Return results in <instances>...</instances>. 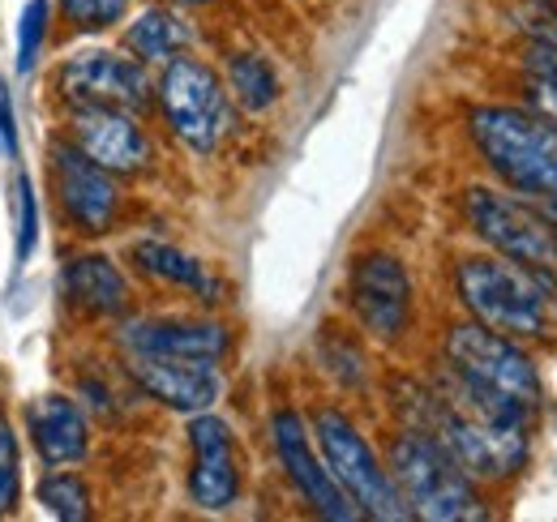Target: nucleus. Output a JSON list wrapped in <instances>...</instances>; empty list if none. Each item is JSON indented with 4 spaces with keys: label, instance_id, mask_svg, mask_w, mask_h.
Masks as SVG:
<instances>
[{
    "label": "nucleus",
    "instance_id": "nucleus-1",
    "mask_svg": "<svg viewBox=\"0 0 557 522\" xmlns=\"http://www.w3.org/2000/svg\"><path fill=\"white\" fill-rule=\"evenodd\" d=\"M455 296L472 322L497 330L515 343H541L554 334L557 300L549 274L510 258H463L455 265Z\"/></svg>",
    "mask_w": 557,
    "mask_h": 522
},
{
    "label": "nucleus",
    "instance_id": "nucleus-2",
    "mask_svg": "<svg viewBox=\"0 0 557 522\" xmlns=\"http://www.w3.org/2000/svg\"><path fill=\"white\" fill-rule=\"evenodd\" d=\"M468 133L485 167L510 194L549 197L557 194V121L536 108L481 103L468 116Z\"/></svg>",
    "mask_w": 557,
    "mask_h": 522
},
{
    "label": "nucleus",
    "instance_id": "nucleus-3",
    "mask_svg": "<svg viewBox=\"0 0 557 522\" xmlns=\"http://www.w3.org/2000/svg\"><path fill=\"white\" fill-rule=\"evenodd\" d=\"M386 471L399 484V493H404V501H408V510L417 519H429V522L488 519L485 501L476 493V480L424 428H404V433L391 437Z\"/></svg>",
    "mask_w": 557,
    "mask_h": 522
},
{
    "label": "nucleus",
    "instance_id": "nucleus-4",
    "mask_svg": "<svg viewBox=\"0 0 557 522\" xmlns=\"http://www.w3.org/2000/svg\"><path fill=\"white\" fill-rule=\"evenodd\" d=\"M313 442L322 450V462L331 467V475L339 480V488L351 497V506L369 519L404 522L412 519L399 484L391 480L386 462L373 455V446L364 442V433L351 424L344 411L335 407H318L313 411Z\"/></svg>",
    "mask_w": 557,
    "mask_h": 522
},
{
    "label": "nucleus",
    "instance_id": "nucleus-5",
    "mask_svg": "<svg viewBox=\"0 0 557 522\" xmlns=\"http://www.w3.org/2000/svg\"><path fill=\"white\" fill-rule=\"evenodd\" d=\"M442 356H446V369H455L459 377H468L481 390L519 402L523 411H536L541 398H545V386H541V373H536L532 356L515 338L481 326L472 318L446 330Z\"/></svg>",
    "mask_w": 557,
    "mask_h": 522
},
{
    "label": "nucleus",
    "instance_id": "nucleus-6",
    "mask_svg": "<svg viewBox=\"0 0 557 522\" xmlns=\"http://www.w3.org/2000/svg\"><path fill=\"white\" fill-rule=\"evenodd\" d=\"M154 90H159V108H163L168 129L194 154L219 150V141L232 133V95L207 61H198L189 52L172 57L159 73Z\"/></svg>",
    "mask_w": 557,
    "mask_h": 522
},
{
    "label": "nucleus",
    "instance_id": "nucleus-7",
    "mask_svg": "<svg viewBox=\"0 0 557 522\" xmlns=\"http://www.w3.org/2000/svg\"><path fill=\"white\" fill-rule=\"evenodd\" d=\"M463 214L497 258H510L541 274H557V232L528 197L472 185L463 194Z\"/></svg>",
    "mask_w": 557,
    "mask_h": 522
},
{
    "label": "nucleus",
    "instance_id": "nucleus-8",
    "mask_svg": "<svg viewBox=\"0 0 557 522\" xmlns=\"http://www.w3.org/2000/svg\"><path fill=\"white\" fill-rule=\"evenodd\" d=\"M48 172H52L61 219L77 236H108L116 227V214H121L116 176L103 172L95 159H86L70 137L48 146Z\"/></svg>",
    "mask_w": 557,
    "mask_h": 522
},
{
    "label": "nucleus",
    "instance_id": "nucleus-9",
    "mask_svg": "<svg viewBox=\"0 0 557 522\" xmlns=\"http://www.w3.org/2000/svg\"><path fill=\"white\" fill-rule=\"evenodd\" d=\"M61 99L73 108H121V112H146L154 99V82L141 61L121 57V52H77L65 61L61 77Z\"/></svg>",
    "mask_w": 557,
    "mask_h": 522
},
{
    "label": "nucleus",
    "instance_id": "nucleus-10",
    "mask_svg": "<svg viewBox=\"0 0 557 522\" xmlns=\"http://www.w3.org/2000/svg\"><path fill=\"white\" fill-rule=\"evenodd\" d=\"M351 313L377 343H399L412 326V278L391 253H369L351 265Z\"/></svg>",
    "mask_w": 557,
    "mask_h": 522
},
{
    "label": "nucleus",
    "instance_id": "nucleus-11",
    "mask_svg": "<svg viewBox=\"0 0 557 522\" xmlns=\"http://www.w3.org/2000/svg\"><path fill=\"white\" fill-rule=\"evenodd\" d=\"M271 437H275V455L287 471V480L296 484V493L322 514V519L351 522L360 519V510L351 506V497L339 488V480L331 475V467L313 450V433L305 428V420L292 407H278L271 415Z\"/></svg>",
    "mask_w": 557,
    "mask_h": 522
},
{
    "label": "nucleus",
    "instance_id": "nucleus-12",
    "mask_svg": "<svg viewBox=\"0 0 557 522\" xmlns=\"http://www.w3.org/2000/svg\"><path fill=\"white\" fill-rule=\"evenodd\" d=\"M70 141L112 176H141L154 163V141L141 129L138 112L121 108H73Z\"/></svg>",
    "mask_w": 557,
    "mask_h": 522
},
{
    "label": "nucleus",
    "instance_id": "nucleus-13",
    "mask_svg": "<svg viewBox=\"0 0 557 522\" xmlns=\"http://www.w3.org/2000/svg\"><path fill=\"white\" fill-rule=\"evenodd\" d=\"M189 446H194V467H189V497L202 510H227L240 497V462H236V437L232 424L198 411L189 420Z\"/></svg>",
    "mask_w": 557,
    "mask_h": 522
},
{
    "label": "nucleus",
    "instance_id": "nucleus-14",
    "mask_svg": "<svg viewBox=\"0 0 557 522\" xmlns=\"http://www.w3.org/2000/svg\"><path fill=\"white\" fill-rule=\"evenodd\" d=\"M129 377L146 398L198 415L219 402V369L207 360H168V356H129Z\"/></svg>",
    "mask_w": 557,
    "mask_h": 522
},
{
    "label": "nucleus",
    "instance_id": "nucleus-15",
    "mask_svg": "<svg viewBox=\"0 0 557 522\" xmlns=\"http://www.w3.org/2000/svg\"><path fill=\"white\" fill-rule=\"evenodd\" d=\"M121 347L129 356H168V360H207L219 364L232 347L227 330L219 322L198 318H146L121 330Z\"/></svg>",
    "mask_w": 557,
    "mask_h": 522
},
{
    "label": "nucleus",
    "instance_id": "nucleus-16",
    "mask_svg": "<svg viewBox=\"0 0 557 522\" xmlns=\"http://www.w3.org/2000/svg\"><path fill=\"white\" fill-rule=\"evenodd\" d=\"M26 437H30L35 455L44 458V467H73L90 455L86 415L65 394H48L26 407Z\"/></svg>",
    "mask_w": 557,
    "mask_h": 522
},
{
    "label": "nucleus",
    "instance_id": "nucleus-17",
    "mask_svg": "<svg viewBox=\"0 0 557 522\" xmlns=\"http://www.w3.org/2000/svg\"><path fill=\"white\" fill-rule=\"evenodd\" d=\"M65 291L90 318H121L129 309V283H125L121 265L99 258V253H82L65 265Z\"/></svg>",
    "mask_w": 557,
    "mask_h": 522
},
{
    "label": "nucleus",
    "instance_id": "nucleus-18",
    "mask_svg": "<svg viewBox=\"0 0 557 522\" xmlns=\"http://www.w3.org/2000/svg\"><path fill=\"white\" fill-rule=\"evenodd\" d=\"M129 261H134L138 274L154 278V283H168V287H176V291H189V296H198V300H207V304L219 300V278L210 274L202 261L189 258V253L176 249V245L138 240V245L129 249Z\"/></svg>",
    "mask_w": 557,
    "mask_h": 522
},
{
    "label": "nucleus",
    "instance_id": "nucleus-19",
    "mask_svg": "<svg viewBox=\"0 0 557 522\" xmlns=\"http://www.w3.org/2000/svg\"><path fill=\"white\" fill-rule=\"evenodd\" d=\"M189 44H194V30L185 26L181 13L163 9V4L141 9L134 26L125 30V52L141 65H168L172 57L189 52Z\"/></svg>",
    "mask_w": 557,
    "mask_h": 522
},
{
    "label": "nucleus",
    "instance_id": "nucleus-20",
    "mask_svg": "<svg viewBox=\"0 0 557 522\" xmlns=\"http://www.w3.org/2000/svg\"><path fill=\"white\" fill-rule=\"evenodd\" d=\"M227 95L245 108V112H267L278 99V77L267 57L258 52H236L227 61Z\"/></svg>",
    "mask_w": 557,
    "mask_h": 522
},
{
    "label": "nucleus",
    "instance_id": "nucleus-21",
    "mask_svg": "<svg viewBox=\"0 0 557 522\" xmlns=\"http://www.w3.org/2000/svg\"><path fill=\"white\" fill-rule=\"evenodd\" d=\"M35 493H39V506H44L52 519H61V522L90 519V488H86V480H82L77 471H48Z\"/></svg>",
    "mask_w": 557,
    "mask_h": 522
},
{
    "label": "nucleus",
    "instance_id": "nucleus-22",
    "mask_svg": "<svg viewBox=\"0 0 557 522\" xmlns=\"http://www.w3.org/2000/svg\"><path fill=\"white\" fill-rule=\"evenodd\" d=\"M134 0H61V17L77 35H99L125 22Z\"/></svg>",
    "mask_w": 557,
    "mask_h": 522
},
{
    "label": "nucleus",
    "instance_id": "nucleus-23",
    "mask_svg": "<svg viewBox=\"0 0 557 522\" xmlns=\"http://www.w3.org/2000/svg\"><path fill=\"white\" fill-rule=\"evenodd\" d=\"M510 22L519 35L532 39V48H554L557 52V0H515Z\"/></svg>",
    "mask_w": 557,
    "mask_h": 522
},
{
    "label": "nucleus",
    "instance_id": "nucleus-24",
    "mask_svg": "<svg viewBox=\"0 0 557 522\" xmlns=\"http://www.w3.org/2000/svg\"><path fill=\"white\" fill-rule=\"evenodd\" d=\"M48 26H52V4L48 0H30L17 17V73H30L39 61V48L48 39Z\"/></svg>",
    "mask_w": 557,
    "mask_h": 522
},
{
    "label": "nucleus",
    "instance_id": "nucleus-25",
    "mask_svg": "<svg viewBox=\"0 0 557 522\" xmlns=\"http://www.w3.org/2000/svg\"><path fill=\"white\" fill-rule=\"evenodd\" d=\"M17 497H22V450L13 420L0 411V519L17 510Z\"/></svg>",
    "mask_w": 557,
    "mask_h": 522
},
{
    "label": "nucleus",
    "instance_id": "nucleus-26",
    "mask_svg": "<svg viewBox=\"0 0 557 522\" xmlns=\"http://www.w3.org/2000/svg\"><path fill=\"white\" fill-rule=\"evenodd\" d=\"M17 261L30 258L35 249V236H39V210H35V194H30V181L17 176Z\"/></svg>",
    "mask_w": 557,
    "mask_h": 522
},
{
    "label": "nucleus",
    "instance_id": "nucleus-27",
    "mask_svg": "<svg viewBox=\"0 0 557 522\" xmlns=\"http://www.w3.org/2000/svg\"><path fill=\"white\" fill-rule=\"evenodd\" d=\"M0 154L17 159V116H13V99L4 82H0Z\"/></svg>",
    "mask_w": 557,
    "mask_h": 522
},
{
    "label": "nucleus",
    "instance_id": "nucleus-28",
    "mask_svg": "<svg viewBox=\"0 0 557 522\" xmlns=\"http://www.w3.org/2000/svg\"><path fill=\"white\" fill-rule=\"evenodd\" d=\"M528 95H532L536 112H545V116H554V121H557V86H554V82H545V77H536V73H532Z\"/></svg>",
    "mask_w": 557,
    "mask_h": 522
},
{
    "label": "nucleus",
    "instance_id": "nucleus-29",
    "mask_svg": "<svg viewBox=\"0 0 557 522\" xmlns=\"http://www.w3.org/2000/svg\"><path fill=\"white\" fill-rule=\"evenodd\" d=\"M532 73L557 86V52L554 48H532Z\"/></svg>",
    "mask_w": 557,
    "mask_h": 522
},
{
    "label": "nucleus",
    "instance_id": "nucleus-30",
    "mask_svg": "<svg viewBox=\"0 0 557 522\" xmlns=\"http://www.w3.org/2000/svg\"><path fill=\"white\" fill-rule=\"evenodd\" d=\"M532 206H536V210H541V214H545V219H549V227H554V232H557V194H549V197H536V201H532Z\"/></svg>",
    "mask_w": 557,
    "mask_h": 522
},
{
    "label": "nucleus",
    "instance_id": "nucleus-31",
    "mask_svg": "<svg viewBox=\"0 0 557 522\" xmlns=\"http://www.w3.org/2000/svg\"><path fill=\"white\" fill-rule=\"evenodd\" d=\"M189 4H202V0H189Z\"/></svg>",
    "mask_w": 557,
    "mask_h": 522
}]
</instances>
